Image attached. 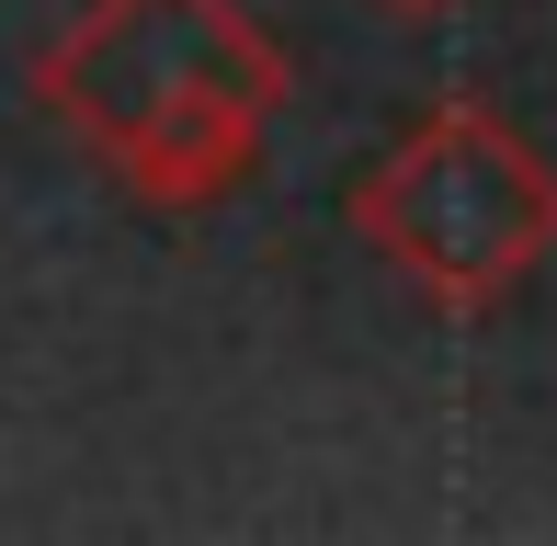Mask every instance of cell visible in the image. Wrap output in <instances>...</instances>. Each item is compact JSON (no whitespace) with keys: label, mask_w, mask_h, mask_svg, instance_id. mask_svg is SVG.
<instances>
[{"label":"cell","mask_w":557,"mask_h":546,"mask_svg":"<svg viewBox=\"0 0 557 546\" xmlns=\"http://www.w3.org/2000/svg\"><path fill=\"white\" fill-rule=\"evenodd\" d=\"M285 46L239 0H81L35 46V103L137 206H227L285 114Z\"/></svg>","instance_id":"1"},{"label":"cell","mask_w":557,"mask_h":546,"mask_svg":"<svg viewBox=\"0 0 557 546\" xmlns=\"http://www.w3.org/2000/svg\"><path fill=\"white\" fill-rule=\"evenodd\" d=\"M342 228H352V251H375L421 308L490 319V308H512L546 273V251H557V171H546V148L523 137L512 114L444 91V103H421L410 126L352 171Z\"/></svg>","instance_id":"2"},{"label":"cell","mask_w":557,"mask_h":546,"mask_svg":"<svg viewBox=\"0 0 557 546\" xmlns=\"http://www.w3.org/2000/svg\"><path fill=\"white\" fill-rule=\"evenodd\" d=\"M375 12H398V23H433V12H455V0H375Z\"/></svg>","instance_id":"3"}]
</instances>
